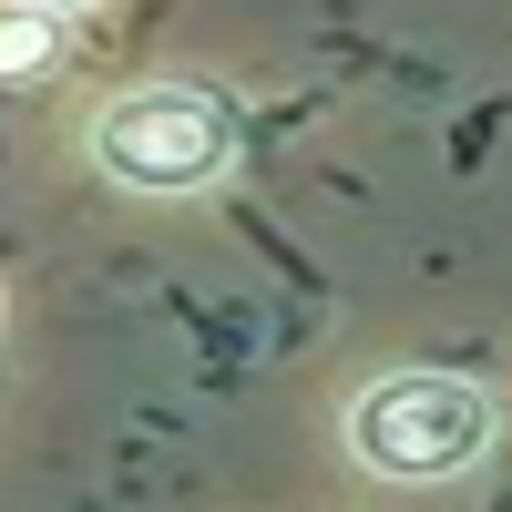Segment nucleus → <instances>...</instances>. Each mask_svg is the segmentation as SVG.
I'll return each mask as SVG.
<instances>
[{"label": "nucleus", "instance_id": "7ed1b4c3", "mask_svg": "<svg viewBox=\"0 0 512 512\" xmlns=\"http://www.w3.org/2000/svg\"><path fill=\"white\" fill-rule=\"evenodd\" d=\"M52 62H62L52 11H11V21H0V82H41Z\"/></svg>", "mask_w": 512, "mask_h": 512}, {"label": "nucleus", "instance_id": "20e7f679", "mask_svg": "<svg viewBox=\"0 0 512 512\" xmlns=\"http://www.w3.org/2000/svg\"><path fill=\"white\" fill-rule=\"evenodd\" d=\"M11 11H82V0H11Z\"/></svg>", "mask_w": 512, "mask_h": 512}, {"label": "nucleus", "instance_id": "f257e3e1", "mask_svg": "<svg viewBox=\"0 0 512 512\" xmlns=\"http://www.w3.org/2000/svg\"><path fill=\"white\" fill-rule=\"evenodd\" d=\"M93 164L113 185H144V195H195L236 164V113L205 93V82H144L93 113Z\"/></svg>", "mask_w": 512, "mask_h": 512}, {"label": "nucleus", "instance_id": "f03ea898", "mask_svg": "<svg viewBox=\"0 0 512 512\" xmlns=\"http://www.w3.org/2000/svg\"><path fill=\"white\" fill-rule=\"evenodd\" d=\"M349 451L379 482H451V472H472L492 451V400L472 379L400 369V379H379V390L349 400Z\"/></svg>", "mask_w": 512, "mask_h": 512}]
</instances>
